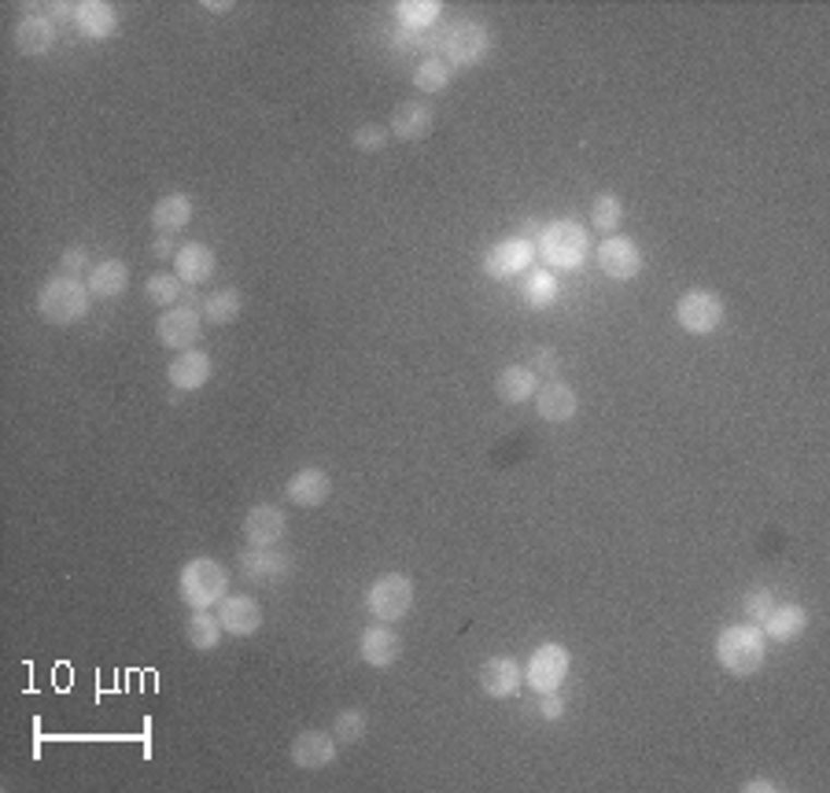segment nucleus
Listing matches in <instances>:
<instances>
[{"label":"nucleus","instance_id":"19","mask_svg":"<svg viewBox=\"0 0 830 793\" xmlns=\"http://www.w3.org/2000/svg\"><path fill=\"white\" fill-rule=\"evenodd\" d=\"M218 621L229 635L248 638L263 627V605H258V598H251V594H226L218 602Z\"/></svg>","mask_w":830,"mask_h":793},{"label":"nucleus","instance_id":"23","mask_svg":"<svg viewBox=\"0 0 830 793\" xmlns=\"http://www.w3.org/2000/svg\"><path fill=\"white\" fill-rule=\"evenodd\" d=\"M12 41L23 56H45V52H52V45H56V23L45 15H23L15 23Z\"/></svg>","mask_w":830,"mask_h":793},{"label":"nucleus","instance_id":"3","mask_svg":"<svg viewBox=\"0 0 830 793\" xmlns=\"http://www.w3.org/2000/svg\"><path fill=\"white\" fill-rule=\"evenodd\" d=\"M536 251L550 269H580L587 263V255H591V233L573 218L550 221L543 233H539Z\"/></svg>","mask_w":830,"mask_h":793},{"label":"nucleus","instance_id":"13","mask_svg":"<svg viewBox=\"0 0 830 793\" xmlns=\"http://www.w3.org/2000/svg\"><path fill=\"white\" fill-rule=\"evenodd\" d=\"M215 376V362H210L207 351H200V347H189V351H178V358L167 365V381L170 388L178 395L185 392H200L204 384Z\"/></svg>","mask_w":830,"mask_h":793},{"label":"nucleus","instance_id":"7","mask_svg":"<svg viewBox=\"0 0 830 793\" xmlns=\"http://www.w3.org/2000/svg\"><path fill=\"white\" fill-rule=\"evenodd\" d=\"M723 317H727V307H723V296L712 292V288H690L675 303V322L690 336H712L723 325Z\"/></svg>","mask_w":830,"mask_h":793},{"label":"nucleus","instance_id":"35","mask_svg":"<svg viewBox=\"0 0 830 793\" xmlns=\"http://www.w3.org/2000/svg\"><path fill=\"white\" fill-rule=\"evenodd\" d=\"M365 731H370V716H365V709H340L333 720V734L336 742H344V746H359V742L365 738Z\"/></svg>","mask_w":830,"mask_h":793},{"label":"nucleus","instance_id":"26","mask_svg":"<svg viewBox=\"0 0 830 793\" xmlns=\"http://www.w3.org/2000/svg\"><path fill=\"white\" fill-rule=\"evenodd\" d=\"M85 285H89V292L96 299H115L130 288V266H125L122 259H104V263H96L89 269Z\"/></svg>","mask_w":830,"mask_h":793},{"label":"nucleus","instance_id":"27","mask_svg":"<svg viewBox=\"0 0 830 793\" xmlns=\"http://www.w3.org/2000/svg\"><path fill=\"white\" fill-rule=\"evenodd\" d=\"M395 141H424L432 133V111L424 104H399L388 122Z\"/></svg>","mask_w":830,"mask_h":793},{"label":"nucleus","instance_id":"9","mask_svg":"<svg viewBox=\"0 0 830 793\" xmlns=\"http://www.w3.org/2000/svg\"><path fill=\"white\" fill-rule=\"evenodd\" d=\"M200 328H204V314L189 303H178L170 311L159 314L156 322V340L170 351H189L192 344L200 340Z\"/></svg>","mask_w":830,"mask_h":793},{"label":"nucleus","instance_id":"36","mask_svg":"<svg viewBox=\"0 0 830 793\" xmlns=\"http://www.w3.org/2000/svg\"><path fill=\"white\" fill-rule=\"evenodd\" d=\"M144 296L152 299L156 307H178L181 303V280L178 274H152L148 285H144Z\"/></svg>","mask_w":830,"mask_h":793},{"label":"nucleus","instance_id":"21","mask_svg":"<svg viewBox=\"0 0 830 793\" xmlns=\"http://www.w3.org/2000/svg\"><path fill=\"white\" fill-rule=\"evenodd\" d=\"M74 31H79L85 41H108V37L119 34V12L108 0H82L74 8Z\"/></svg>","mask_w":830,"mask_h":793},{"label":"nucleus","instance_id":"37","mask_svg":"<svg viewBox=\"0 0 830 793\" xmlns=\"http://www.w3.org/2000/svg\"><path fill=\"white\" fill-rule=\"evenodd\" d=\"M388 137H392L388 125H381V122H365V125H359V130L351 133V144H354V148H359V152H370V156H376V152L388 148Z\"/></svg>","mask_w":830,"mask_h":793},{"label":"nucleus","instance_id":"16","mask_svg":"<svg viewBox=\"0 0 830 793\" xmlns=\"http://www.w3.org/2000/svg\"><path fill=\"white\" fill-rule=\"evenodd\" d=\"M402 653L399 635L392 632V624L373 621L365 632L359 635V661L370 664V669H392Z\"/></svg>","mask_w":830,"mask_h":793},{"label":"nucleus","instance_id":"39","mask_svg":"<svg viewBox=\"0 0 830 793\" xmlns=\"http://www.w3.org/2000/svg\"><path fill=\"white\" fill-rule=\"evenodd\" d=\"M85 269H89V251H85L82 244L67 248L63 259H60V274H67V277H82Z\"/></svg>","mask_w":830,"mask_h":793},{"label":"nucleus","instance_id":"10","mask_svg":"<svg viewBox=\"0 0 830 793\" xmlns=\"http://www.w3.org/2000/svg\"><path fill=\"white\" fill-rule=\"evenodd\" d=\"M536 263V244L528 237H509V240H498V244L488 248L484 255V274L495 277V280H506V277H517V274H528V266Z\"/></svg>","mask_w":830,"mask_h":793},{"label":"nucleus","instance_id":"4","mask_svg":"<svg viewBox=\"0 0 830 793\" xmlns=\"http://www.w3.org/2000/svg\"><path fill=\"white\" fill-rule=\"evenodd\" d=\"M181 602L192 609H210L229 594V568L215 557H192L178 576Z\"/></svg>","mask_w":830,"mask_h":793},{"label":"nucleus","instance_id":"5","mask_svg":"<svg viewBox=\"0 0 830 793\" xmlns=\"http://www.w3.org/2000/svg\"><path fill=\"white\" fill-rule=\"evenodd\" d=\"M443 60L450 67H477L488 60L491 52V31L480 19H455L447 34L440 37Z\"/></svg>","mask_w":830,"mask_h":793},{"label":"nucleus","instance_id":"33","mask_svg":"<svg viewBox=\"0 0 830 793\" xmlns=\"http://www.w3.org/2000/svg\"><path fill=\"white\" fill-rule=\"evenodd\" d=\"M557 292H562V285H557V277L550 274V269H528V277H525V299L536 307V311H543V307L554 303Z\"/></svg>","mask_w":830,"mask_h":793},{"label":"nucleus","instance_id":"29","mask_svg":"<svg viewBox=\"0 0 830 793\" xmlns=\"http://www.w3.org/2000/svg\"><path fill=\"white\" fill-rule=\"evenodd\" d=\"M221 621L210 609H192V616L185 621V638H189V646L192 650H200V653H210V650H218L221 646Z\"/></svg>","mask_w":830,"mask_h":793},{"label":"nucleus","instance_id":"8","mask_svg":"<svg viewBox=\"0 0 830 793\" xmlns=\"http://www.w3.org/2000/svg\"><path fill=\"white\" fill-rule=\"evenodd\" d=\"M568 669H573V653H568V646L543 642V646H536L532 657L525 661V683L532 686L536 694L562 690Z\"/></svg>","mask_w":830,"mask_h":793},{"label":"nucleus","instance_id":"2","mask_svg":"<svg viewBox=\"0 0 830 793\" xmlns=\"http://www.w3.org/2000/svg\"><path fill=\"white\" fill-rule=\"evenodd\" d=\"M89 303H93V292L82 277L52 274L37 288V314H41V322L56 328L79 325L82 317L89 314Z\"/></svg>","mask_w":830,"mask_h":793},{"label":"nucleus","instance_id":"25","mask_svg":"<svg viewBox=\"0 0 830 793\" xmlns=\"http://www.w3.org/2000/svg\"><path fill=\"white\" fill-rule=\"evenodd\" d=\"M189 221H192V200L185 192H170V196L156 200V207H152V229H156L159 237L181 233Z\"/></svg>","mask_w":830,"mask_h":793},{"label":"nucleus","instance_id":"20","mask_svg":"<svg viewBox=\"0 0 830 793\" xmlns=\"http://www.w3.org/2000/svg\"><path fill=\"white\" fill-rule=\"evenodd\" d=\"M215 269H218V259L204 240H189V244H181L178 255H173V274H178L181 285H192V288L207 285V280L215 277Z\"/></svg>","mask_w":830,"mask_h":793},{"label":"nucleus","instance_id":"14","mask_svg":"<svg viewBox=\"0 0 830 793\" xmlns=\"http://www.w3.org/2000/svg\"><path fill=\"white\" fill-rule=\"evenodd\" d=\"M285 495L299 509H317V506H325L329 495H333V477L325 469H317V466H306V469H299V472L288 477Z\"/></svg>","mask_w":830,"mask_h":793},{"label":"nucleus","instance_id":"41","mask_svg":"<svg viewBox=\"0 0 830 793\" xmlns=\"http://www.w3.org/2000/svg\"><path fill=\"white\" fill-rule=\"evenodd\" d=\"M539 712H543V720H557V716L565 712V701L557 698V690L543 694V705H539Z\"/></svg>","mask_w":830,"mask_h":793},{"label":"nucleus","instance_id":"28","mask_svg":"<svg viewBox=\"0 0 830 793\" xmlns=\"http://www.w3.org/2000/svg\"><path fill=\"white\" fill-rule=\"evenodd\" d=\"M536 392H539V381H536V373L528 370V365H506V370L498 373V381H495V395L509 406L536 399Z\"/></svg>","mask_w":830,"mask_h":793},{"label":"nucleus","instance_id":"1","mask_svg":"<svg viewBox=\"0 0 830 793\" xmlns=\"http://www.w3.org/2000/svg\"><path fill=\"white\" fill-rule=\"evenodd\" d=\"M768 661V638L760 624H731L717 635V664L735 680H749L765 669Z\"/></svg>","mask_w":830,"mask_h":793},{"label":"nucleus","instance_id":"34","mask_svg":"<svg viewBox=\"0 0 830 793\" xmlns=\"http://www.w3.org/2000/svg\"><path fill=\"white\" fill-rule=\"evenodd\" d=\"M591 221L598 233H616V226L624 221V200L616 196V192H602V196H594L591 203Z\"/></svg>","mask_w":830,"mask_h":793},{"label":"nucleus","instance_id":"32","mask_svg":"<svg viewBox=\"0 0 830 793\" xmlns=\"http://www.w3.org/2000/svg\"><path fill=\"white\" fill-rule=\"evenodd\" d=\"M440 15H443L440 0H399V4H395V19H399L407 31H429Z\"/></svg>","mask_w":830,"mask_h":793},{"label":"nucleus","instance_id":"17","mask_svg":"<svg viewBox=\"0 0 830 793\" xmlns=\"http://www.w3.org/2000/svg\"><path fill=\"white\" fill-rule=\"evenodd\" d=\"M296 768L303 771H322L336 760V734L329 731H299L292 738V749H288Z\"/></svg>","mask_w":830,"mask_h":793},{"label":"nucleus","instance_id":"6","mask_svg":"<svg viewBox=\"0 0 830 793\" xmlns=\"http://www.w3.org/2000/svg\"><path fill=\"white\" fill-rule=\"evenodd\" d=\"M413 579L402 573H384L373 579V587L365 591V609L373 621L381 624H399L413 605Z\"/></svg>","mask_w":830,"mask_h":793},{"label":"nucleus","instance_id":"11","mask_svg":"<svg viewBox=\"0 0 830 793\" xmlns=\"http://www.w3.org/2000/svg\"><path fill=\"white\" fill-rule=\"evenodd\" d=\"M598 269L613 280H635L642 274V251L631 237H605L602 244L594 248Z\"/></svg>","mask_w":830,"mask_h":793},{"label":"nucleus","instance_id":"15","mask_svg":"<svg viewBox=\"0 0 830 793\" xmlns=\"http://www.w3.org/2000/svg\"><path fill=\"white\" fill-rule=\"evenodd\" d=\"M288 531V517L281 506L274 502H258V506L248 509L244 517V539L248 546H277Z\"/></svg>","mask_w":830,"mask_h":793},{"label":"nucleus","instance_id":"30","mask_svg":"<svg viewBox=\"0 0 830 793\" xmlns=\"http://www.w3.org/2000/svg\"><path fill=\"white\" fill-rule=\"evenodd\" d=\"M244 292L240 288H215L210 296H204V303H200V311H204V317L210 325H229L237 322L240 314H244Z\"/></svg>","mask_w":830,"mask_h":793},{"label":"nucleus","instance_id":"44","mask_svg":"<svg viewBox=\"0 0 830 793\" xmlns=\"http://www.w3.org/2000/svg\"><path fill=\"white\" fill-rule=\"evenodd\" d=\"M207 12H233V0H204Z\"/></svg>","mask_w":830,"mask_h":793},{"label":"nucleus","instance_id":"43","mask_svg":"<svg viewBox=\"0 0 830 793\" xmlns=\"http://www.w3.org/2000/svg\"><path fill=\"white\" fill-rule=\"evenodd\" d=\"M775 793L779 790V782L775 779H765V776H760V779H753V782H746V793Z\"/></svg>","mask_w":830,"mask_h":793},{"label":"nucleus","instance_id":"42","mask_svg":"<svg viewBox=\"0 0 830 793\" xmlns=\"http://www.w3.org/2000/svg\"><path fill=\"white\" fill-rule=\"evenodd\" d=\"M152 255H156V259H173V255H178V248H173V237H159L156 244H152Z\"/></svg>","mask_w":830,"mask_h":793},{"label":"nucleus","instance_id":"18","mask_svg":"<svg viewBox=\"0 0 830 793\" xmlns=\"http://www.w3.org/2000/svg\"><path fill=\"white\" fill-rule=\"evenodd\" d=\"M520 683H525V669H520L517 657L498 653L480 664V690H484L488 698H495V701L509 698V694H517Z\"/></svg>","mask_w":830,"mask_h":793},{"label":"nucleus","instance_id":"40","mask_svg":"<svg viewBox=\"0 0 830 793\" xmlns=\"http://www.w3.org/2000/svg\"><path fill=\"white\" fill-rule=\"evenodd\" d=\"M532 373H557V351L554 347H536L532 355V365H528Z\"/></svg>","mask_w":830,"mask_h":793},{"label":"nucleus","instance_id":"12","mask_svg":"<svg viewBox=\"0 0 830 793\" xmlns=\"http://www.w3.org/2000/svg\"><path fill=\"white\" fill-rule=\"evenodd\" d=\"M288 573H292V557L281 554L277 546H248L240 554V576L255 587L281 584Z\"/></svg>","mask_w":830,"mask_h":793},{"label":"nucleus","instance_id":"31","mask_svg":"<svg viewBox=\"0 0 830 793\" xmlns=\"http://www.w3.org/2000/svg\"><path fill=\"white\" fill-rule=\"evenodd\" d=\"M450 82H455V67L443 60V56H429V60L418 63V71H413V85H418V93H429V96L450 89Z\"/></svg>","mask_w":830,"mask_h":793},{"label":"nucleus","instance_id":"24","mask_svg":"<svg viewBox=\"0 0 830 793\" xmlns=\"http://www.w3.org/2000/svg\"><path fill=\"white\" fill-rule=\"evenodd\" d=\"M805 627H808V609L786 602L771 609L765 624H760V632H765V638H771V642H794L797 635H805Z\"/></svg>","mask_w":830,"mask_h":793},{"label":"nucleus","instance_id":"22","mask_svg":"<svg viewBox=\"0 0 830 793\" xmlns=\"http://www.w3.org/2000/svg\"><path fill=\"white\" fill-rule=\"evenodd\" d=\"M536 410L539 418L550 421V424H565L576 418V410H580V399H576V388L565 381H550L543 384V388L536 392Z\"/></svg>","mask_w":830,"mask_h":793},{"label":"nucleus","instance_id":"38","mask_svg":"<svg viewBox=\"0 0 830 793\" xmlns=\"http://www.w3.org/2000/svg\"><path fill=\"white\" fill-rule=\"evenodd\" d=\"M742 609H746L749 624H765V616L775 609V594H771V587H753V591L742 598Z\"/></svg>","mask_w":830,"mask_h":793}]
</instances>
